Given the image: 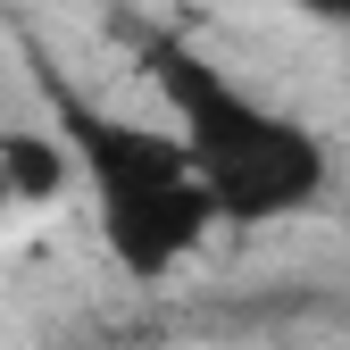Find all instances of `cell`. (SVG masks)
Masks as SVG:
<instances>
[{"label": "cell", "mask_w": 350, "mask_h": 350, "mask_svg": "<svg viewBox=\"0 0 350 350\" xmlns=\"http://www.w3.org/2000/svg\"><path fill=\"white\" fill-rule=\"evenodd\" d=\"M67 142L83 150V167H92L100 184V226L117 242V258L134 275H159L175 267L217 217V192L200 184L192 167V142L184 134H150V125H125V117H100L92 100L67 92Z\"/></svg>", "instance_id": "obj_1"}, {"label": "cell", "mask_w": 350, "mask_h": 350, "mask_svg": "<svg viewBox=\"0 0 350 350\" xmlns=\"http://www.w3.org/2000/svg\"><path fill=\"white\" fill-rule=\"evenodd\" d=\"M159 83L184 109V142H192V167L200 184L217 192L226 217H284L300 200H317L325 184V150L300 134L292 117L242 100L217 67H200L192 51H159Z\"/></svg>", "instance_id": "obj_2"}, {"label": "cell", "mask_w": 350, "mask_h": 350, "mask_svg": "<svg viewBox=\"0 0 350 350\" xmlns=\"http://www.w3.org/2000/svg\"><path fill=\"white\" fill-rule=\"evenodd\" d=\"M0 184H9L17 200H51V192L67 184V150H59V142H33V134L0 142Z\"/></svg>", "instance_id": "obj_3"}, {"label": "cell", "mask_w": 350, "mask_h": 350, "mask_svg": "<svg viewBox=\"0 0 350 350\" xmlns=\"http://www.w3.org/2000/svg\"><path fill=\"white\" fill-rule=\"evenodd\" d=\"M309 9H325V17H350V0H309Z\"/></svg>", "instance_id": "obj_4"}]
</instances>
